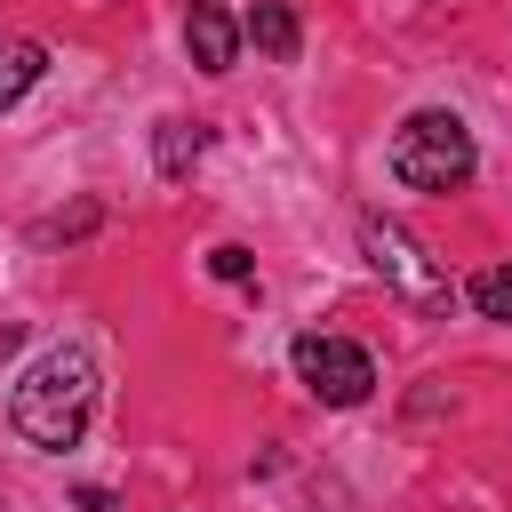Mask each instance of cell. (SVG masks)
Masks as SVG:
<instances>
[{"mask_svg": "<svg viewBox=\"0 0 512 512\" xmlns=\"http://www.w3.org/2000/svg\"><path fill=\"white\" fill-rule=\"evenodd\" d=\"M96 360L80 352V344H56V352H40L24 376H16V392H8V424H16V440H32V448H72L80 432H88V416H96Z\"/></svg>", "mask_w": 512, "mask_h": 512, "instance_id": "6da1fadb", "label": "cell"}, {"mask_svg": "<svg viewBox=\"0 0 512 512\" xmlns=\"http://www.w3.org/2000/svg\"><path fill=\"white\" fill-rule=\"evenodd\" d=\"M472 168H480V152H472V128L456 112H408L392 128V176L408 192H464Z\"/></svg>", "mask_w": 512, "mask_h": 512, "instance_id": "7a4b0ae2", "label": "cell"}, {"mask_svg": "<svg viewBox=\"0 0 512 512\" xmlns=\"http://www.w3.org/2000/svg\"><path fill=\"white\" fill-rule=\"evenodd\" d=\"M360 248H368V264H376V272H384L416 312H432V320H440V312H456V280L424 256V240H416L408 224H392V216H360Z\"/></svg>", "mask_w": 512, "mask_h": 512, "instance_id": "3957f363", "label": "cell"}, {"mask_svg": "<svg viewBox=\"0 0 512 512\" xmlns=\"http://www.w3.org/2000/svg\"><path fill=\"white\" fill-rule=\"evenodd\" d=\"M288 360H296V384H304L312 400H328V408H360V400L376 392V360H368L352 336L304 328V336L288 344Z\"/></svg>", "mask_w": 512, "mask_h": 512, "instance_id": "277c9868", "label": "cell"}, {"mask_svg": "<svg viewBox=\"0 0 512 512\" xmlns=\"http://www.w3.org/2000/svg\"><path fill=\"white\" fill-rule=\"evenodd\" d=\"M184 48H192L200 72H232V64H240V24H232L216 0H200V8L184 16Z\"/></svg>", "mask_w": 512, "mask_h": 512, "instance_id": "5b68a950", "label": "cell"}, {"mask_svg": "<svg viewBox=\"0 0 512 512\" xmlns=\"http://www.w3.org/2000/svg\"><path fill=\"white\" fill-rule=\"evenodd\" d=\"M200 152H208V128H200V120H160V136H152V168H160L168 184H184V176L200 168Z\"/></svg>", "mask_w": 512, "mask_h": 512, "instance_id": "8992f818", "label": "cell"}, {"mask_svg": "<svg viewBox=\"0 0 512 512\" xmlns=\"http://www.w3.org/2000/svg\"><path fill=\"white\" fill-rule=\"evenodd\" d=\"M248 40H256L272 64H296V48H304L296 8H288V0H256V8H248Z\"/></svg>", "mask_w": 512, "mask_h": 512, "instance_id": "52a82bcc", "label": "cell"}, {"mask_svg": "<svg viewBox=\"0 0 512 512\" xmlns=\"http://www.w3.org/2000/svg\"><path fill=\"white\" fill-rule=\"evenodd\" d=\"M40 72H48V48H40V40H24V32H0V112H8Z\"/></svg>", "mask_w": 512, "mask_h": 512, "instance_id": "ba28073f", "label": "cell"}, {"mask_svg": "<svg viewBox=\"0 0 512 512\" xmlns=\"http://www.w3.org/2000/svg\"><path fill=\"white\" fill-rule=\"evenodd\" d=\"M464 304H472L480 320H512V264H488V272H472Z\"/></svg>", "mask_w": 512, "mask_h": 512, "instance_id": "9c48e42d", "label": "cell"}, {"mask_svg": "<svg viewBox=\"0 0 512 512\" xmlns=\"http://www.w3.org/2000/svg\"><path fill=\"white\" fill-rule=\"evenodd\" d=\"M88 232H96V200H80L72 216H48V224H40V240H48V248H56V240H88Z\"/></svg>", "mask_w": 512, "mask_h": 512, "instance_id": "30bf717a", "label": "cell"}, {"mask_svg": "<svg viewBox=\"0 0 512 512\" xmlns=\"http://www.w3.org/2000/svg\"><path fill=\"white\" fill-rule=\"evenodd\" d=\"M208 272H216V280H248V272H256V256L224 240V248H208Z\"/></svg>", "mask_w": 512, "mask_h": 512, "instance_id": "8fae6325", "label": "cell"}]
</instances>
